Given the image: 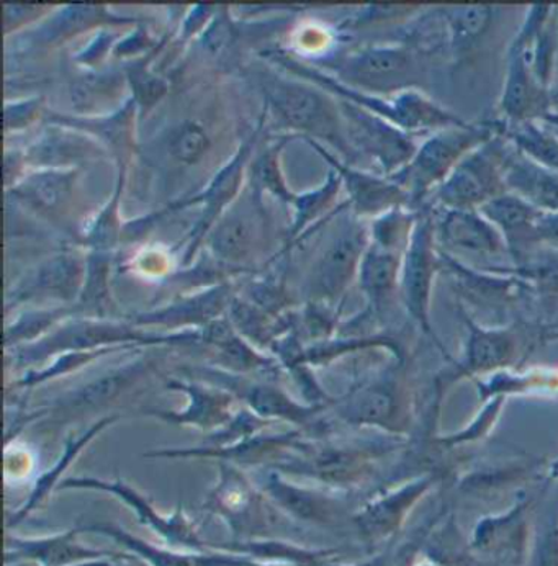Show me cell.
<instances>
[{
    "instance_id": "cell-11",
    "label": "cell",
    "mask_w": 558,
    "mask_h": 566,
    "mask_svg": "<svg viewBox=\"0 0 558 566\" xmlns=\"http://www.w3.org/2000/svg\"><path fill=\"white\" fill-rule=\"evenodd\" d=\"M480 213L495 224L505 240L506 251L524 264L537 248V218L543 211L526 200L508 192L480 208Z\"/></svg>"
},
{
    "instance_id": "cell-27",
    "label": "cell",
    "mask_w": 558,
    "mask_h": 566,
    "mask_svg": "<svg viewBox=\"0 0 558 566\" xmlns=\"http://www.w3.org/2000/svg\"><path fill=\"white\" fill-rule=\"evenodd\" d=\"M40 111V101L22 102L10 107H6V129L22 128L29 125L36 117Z\"/></svg>"
},
{
    "instance_id": "cell-12",
    "label": "cell",
    "mask_w": 558,
    "mask_h": 566,
    "mask_svg": "<svg viewBox=\"0 0 558 566\" xmlns=\"http://www.w3.org/2000/svg\"><path fill=\"white\" fill-rule=\"evenodd\" d=\"M259 135V128L253 133L248 142L241 145L238 155L231 159L228 166H224L220 172L217 174L215 179L210 184L209 189L206 192L200 193L197 199L190 200L186 205L203 203L202 217H200L199 223L193 228L192 245H190V254L197 244L202 241V238L209 233V230H213L215 223L221 218L224 208L233 202L236 197L238 190L243 186L244 170H246L248 159H250L251 151H253L254 145Z\"/></svg>"
},
{
    "instance_id": "cell-15",
    "label": "cell",
    "mask_w": 558,
    "mask_h": 566,
    "mask_svg": "<svg viewBox=\"0 0 558 566\" xmlns=\"http://www.w3.org/2000/svg\"><path fill=\"white\" fill-rule=\"evenodd\" d=\"M74 170L50 169L30 174L12 189L20 202L35 208L40 213H56L73 196Z\"/></svg>"
},
{
    "instance_id": "cell-29",
    "label": "cell",
    "mask_w": 558,
    "mask_h": 566,
    "mask_svg": "<svg viewBox=\"0 0 558 566\" xmlns=\"http://www.w3.org/2000/svg\"><path fill=\"white\" fill-rule=\"evenodd\" d=\"M539 123H543L546 128H549L554 135L558 136V111L552 112L549 117L544 118V120Z\"/></svg>"
},
{
    "instance_id": "cell-28",
    "label": "cell",
    "mask_w": 558,
    "mask_h": 566,
    "mask_svg": "<svg viewBox=\"0 0 558 566\" xmlns=\"http://www.w3.org/2000/svg\"><path fill=\"white\" fill-rule=\"evenodd\" d=\"M537 240L540 245L558 248V213L543 211L537 218Z\"/></svg>"
},
{
    "instance_id": "cell-3",
    "label": "cell",
    "mask_w": 558,
    "mask_h": 566,
    "mask_svg": "<svg viewBox=\"0 0 558 566\" xmlns=\"http://www.w3.org/2000/svg\"><path fill=\"white\" fill-rule=\"evenodd\" d=\"M287 66L298 70L303 74L323 85L328 91L335 92L344 101L390 122L410 135H421V133H435L439 129L452 128V126L467 125V120L455 115L454 112L442 107L438 102L432 101L430 95L423 91H408L394 97H380V95L364 94L356 88L347 87L343 82L323 76L309 67L298 66V64L287 61Z\"/></svg>"
},
{
    "instance_id": "cell-7",
    "label": "cell",
    "mask_w": 558,
    "mask_h": 566,
    "mask_svg": "<svg viewBox=\"0 0 558 566\" xmlns=\"http://www.w3.org/2000/svg\"><path fill=\"white\" fill-rule=\"evenodd\" d=\"M441 265L439 244L435 240L434 211L430 205L418 211L417 223L411 231L410 240L404 245L403 262V293L411 316L424 329L430 331L428 323V306L432 277Z\"/></svg>"
},
{
    "instance_id": "cell-18",
    "label": "cell",
    "mask_w": 558,
    "mask_h": 566,
    "mask_svg": "<svg viewBox=\"0 0 558 566\" xmlns=\"http://www.w3.org/2000/svg\"><path fill=\"white\" fill-rule=\"evenodd\" d=\"M400 269L398 251L376 243L369 245L360 262V279L364 290L377 306L382 305L393 292Z\"/></svg>"
},
{
    "instance_id": "cell-22",
    "label": "cell",
    "mask_w": 558,
    "mask_h": 566,
    "mask_svg": "<svg viewBox=\"0 0 558 566\" xmlns=\"http://www.w3.org/2000/svg\"><path fill=\"white\" fill-rule=\"evenodd\" d=\"M210 148V138L199 123L183 122L173 132L171 138V155L177 161L192 166L207 155Z\"/></svg>"
},
{
    "instance_id": "cell-5",
    "label": "cell",
    "mask_w": 558,
    "mask_h": 566,
    "mask_svg": "<svg viewBox=\"0 0 558 566\" xmlns=\"http://www.w3.org/2000/svg\"><path fill=\"white\" fill-rule=\"evenodd\" d=\"M267 102L285 125L329 143L349 161L356 158L347 139L341 107H336L322 92L297 82L275 81L269 84Z\"/></svg>"
},
{
    "instance_id": "cell-25",
    "label": "cell",
    "mask_w": 558,
    "mask_h": 566,
    "mask_svg": "<svg viewBox=\"0 0 558 566\" xmlns=\"http://www.w3.org/2000/svg\"><path fill=\"white\" fill-rule=\"evenodd\" d=\"M517 274L536 283L543 292L558 295V255L524 262Z\"/></svg>"
},
{
    "instance_id": "cell-9",
    "label": "cell",
    "mask_w": 558,
    "mask_h": 566,
    "mask_svg": "<svg viewBox=\"0 0 558 566\" xmlns=\"http://www.w3.org/2000/svg\"><path fill=\"white\" fill-rule=\"evenodd\" d=\"M356 218L344 221L319 261L316 289L323 296L335 298L346 289L369 249V228Z\"/></svg>"
},
{
    "instance_id": "cell-14",
    "label": "cell",
    "mask_w": 558,
    "mask_h": 566,
    "mask_svg": "<svg viewBox=\"0 0 558 566\" xmlns=\"http://www.w3.org/2000/svg\"><path fill=\"white\" fill-rule=\"evenodd\" d=\"M448 39V57L451 63H464L465 57L478 48L495 23L498 9L493 6L439 7Z\"/></svg>"
},
{
    "instance_id": "cell-17",
    "label": "cell",
    "mask_w": 558,
    "mask_h": 566,
    "mask_svg": "<svg viewBox=\"0 0 558 566\" xmlns=\"http://www.w3.org/2000/svg\"><path fill=\"white\" fill-rule=\"evenodd\" d=\"M505 123L502 136L530 161L558 172V136L539 122Z\"/></svg>"
},
{
    "instance_id": "cell-2",
    "label": "cell",
    "mask_w": 558,
    "mask_h": 566,
    "mask_svg": "<svg viewBox=\"0 0 558 566\" xmlns=\"http://www.w3.org/2000/svg\"><path fill=\"white\" fill-rule=\"evenodd\" d=\"M431 60L423 51L400 41L354 51L336 64V71L347 87L394 97L408 91L424 92L430 84Z\"/></svg>"
},
{
    "instance_id": "cell-20",
    "label": "cell",
    "mask_w": 558,
    "mask_h": 566,
    "mask_svg": "<svg viewBox=\"0 0 558 566\" xmlns=\"http://www.w3.org/2000/svg\"><path fill=\"white\" fill-rule=\"evenodd\" d=\"M135 101H129L120 112L107 120H73L70 117H51L54 123L60 125H70L74 128L86 129L92 135L101 136L108 145L114 146L117 151H125L131 145V128H133V114L136 112Z\"/></svg>"
},
{
    "instance_id": "cell-16",
    "label": "cell",
    "mask_w": 558,
    "mask_h": 566,
    "mask_svg": "<svg viewBox=\"0 0 558 566\" xmlns=\"http://www.w3.org/2000/svg\"><path fill=\"white\" fill-rule=\"evenodd\" d=\"M261 217V207L257 200L250 205L241 203L238 210L227 211L213 227L212 248L217 255L228 261H236L250 251L256 233L257 218Z\"/></svg>"
},
{
    "instance_id": "cell-26",
    "label": "cell",
    "mask_w": 558,
    "mask_h": 566,
    "mask_svg": "<svg viewBox=\"0 0 558 566\" xmlns=\"http://www.w3.org/2000/svg\"><path fill=\"white\" fill-rule=\"evenodd\" d=\"M131 81L133 92H135L136 105H141L143 108L149 111L156 102L161 101L168 92V84L165 81L159 80L158 76H152L148 71L136 70L133 71V76H129Z\"/></svg>"
},
{
    "instance_id": "cell-24",
    "label": "cell",
    "mask_w": 558,
    "mask_h": 566,
    "mask_svg": "<svg viewBox=\"0 0 558 566\" xmlns=\"http://www.w3.org/2000/svg\"><path fill=\"white\" fill-rule=\"evenodd\" d=\"M124 170L120 172V182H118L115 196L112 197L110 203L104 208L97 220L91 227L88 240L97 248H108L117 241L118 230H120V221H118V203H120L122 187H124Z\"/></svg>"
},
{
    "instance_id": "cell-19",
    "label": "cell",
    "mask_w": 558,
    "mask_h": 566,
    "mask_svg": "<svg viewBox=\"0 0 558 566\" xmlns=\"http://www.w3.org/2000/svg\"><path fill=\"white\" fill-rule=\"evenodd\" d=\"M471 339L467 344L465 368L485 370L508 363L515 353V337L509 331H486L468 322Z\"/></svg>"
},
{
    "instance_id": "cell-23",
    "label": "cell",
    "mask_w": 558,
    "mask_h": 566,
    "mask_svg": "<svg viewBox=\"0 0 558 566\" xmlns=\"http://www.w3.org/2000/svg\"><path fill=\"white\" fill-rule=\"evenodd\" d=\"M282 146H284V143L272 146L254 163L253 187L257 192L269 190V192L277 196L278 199L284 200V202L294 203L295 197L288 192V187L285 186L284 176H282L281 166H278V155H281Z\"/></svg>"
},
{
    "instance_id": "cell-13",
    "label": "cell",
    "mask_w": 558,
    "mask_h": 566,
    "mask_svg": "<svg viewBox=\"0 0 558 566\" xmlns=\"http://www.w3.org/2000/svg\"><path fill=\"white\" fill-rule=\"evenodd\" d=\"M505 179L508 192L516 193L540 211L558 213V172L530 161L512 143L506 153Z\"/></svg>"
},
{
    "instance_id": "cell-8",
    "label": "cell",
    "mask_w": 558,
    "mask_h": 566,
    "mask_svg": "<svg viewBox=\"0 0 558 566\" xmlns=\"http://www.w3.org/2000/svg\"><path fill=\"white\" fill-rule=\"evenodd\" d=\"M309 145L331 164L333 170L341 177L343 186L346 187L349 196L350 208L357 218H379L397 208L411 210V200L407 190L393 182L390 177L364 172L350 164L341 163L313 139H309Z\"/></svg>"
},
{
    "instance_id": "cell-1",
    "label": "cell",
    "mask_w": 558,
    "mask_h": 566,
    "mask_svg": "<svg viewBox=\"0 0 558 566\" xmlns=\"http://www.w3.org/2000/svg\"><path fill=\"white\" fill-rule=\"evenodd\" d=\"M502 118L471 122L464 126L439 129L418 146L413 159L390 179L407 190L411 210H423L432 193L451 176L459 163L480 146L502 135Z\"/></svg>"
},
{
    "instance_id": "cell-30",
    "label": "cell",
    "mask_w": 558,
    "mask_h": 566,
    "mask_svg": "<svg viewBox=\"0 0 558 566\" xmlns=\"http://www.w3.org/2000/svg\"><path fill=\"white\" fill-rule=\"evenodd\" d=\"M556 77H558V60H557V67H556ZM554 95H556V102L558 107V91L554 92Z\"/></svg>"
},
{
    "instance_id": "cell-21",
    "label": "cell",
    "mask_w": 558,
    "mask_h": 566,
    "mask_svg": "<svg viewBox=\"0 0 558 566\" xmlns=\"http://www.w3.org/2000/svg\"><path fill=\"white\" fill-rule=\"evenodd\" d=\"M341 186V177H339L336 170H331L328 179H326V182L323 184L318 190H313V192L305 193V196L302 197H295L294 203L292 205H294L295 210H297V214H295L292 233H301L303 228L306 227V223H309L313 218L318 217L326 208H329V205L335 202Z\"/></svg>"
},
{
    "instance_id": "cell-10",
    "label": "cell",
    "mask_w": 558,
    "mask_h": 566,
    "mask_svg": "<svg viewBox=\"0 0 558 566\" xmlns=\"http://www.w3.org/2000/svg\"><path fill=\"white\" fill-rule=\"evenodd\" d=\"M432 211L439 248L476 254H499L506 251L502 233L478 210L432 208Z\"/></svg>"
},
{
    "instance_id": "cell-6",
    "label": "cell",
    "mask_w": 558,
    "mask_h": 566,
    "mask_svg": "<svg viewBox=\"0 0 558 566\" xmlns=\"http://www.w3.org/2000/svg\"><path fill=\"white\" fill-rule=\"evenodd\" d=\"M341 112L347 139L354 151L379 164L382 176H394L413 159L420 145L410 133L350 102H343Z\"/></svg>"
},
{
    "instance_id": "cell-4",
    "label": "cell",
    "mask_w": 558,
    "mask_h": 566,
    "mask_svg": "<svg viewBox=\"0 0 558 566\" xmlns=\"http://www.w3.org/2000/svg\"><path fill=\"white\" fill-rule=\"evenodd\" d=\"M508 148V139L502 135L476 148L455 166L451 176L432 193L428 205L445 210H480L508 193L505 179Z\"/></svg>"
}]
</instances>
